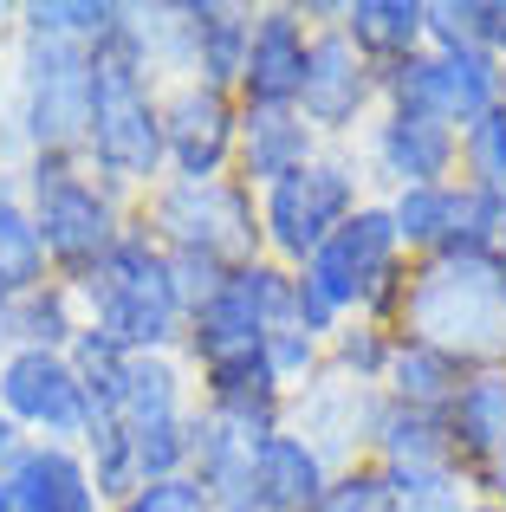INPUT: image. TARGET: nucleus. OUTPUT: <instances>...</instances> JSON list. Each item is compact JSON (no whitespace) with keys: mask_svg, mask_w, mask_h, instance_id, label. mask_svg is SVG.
<instances>
[{"mask_svg":"<svg viewBox=\"0 0 506 512\" xmlns=\"http://www.w3.org/2000/svg\"><path fill=\"white\" fill-rule=\"evenodd\" d=\"M26 208L39 221V240H46V266L65 286H85L104 266V253L130 234L137 221V201L117 195L111 182L85 169V156H26L20 169Z\"/></svg>","mask_w":506,"mask_h":512,"instance_id":"obj_4","label":"nucleus"},{"mask_svg":"<svg viewBox=\"0 0 506 512\" xmlns=\"http://www.w3.org/2000/svg\"><path fill=\"white\" fill-rule=\"evenodd\" d=\"M169 273H176V299L195 312L202 299H215V292L228 286V273H234V266H221V260H202V253H169Z\"/></svg>","mask_w":506,"mask_h":512,"instance_id":"obj_35","label":"nucleus"},{"mask_svg":"<svg viewBox=\"0 0 506 512\" xmlns=\"http://www.w3.org/2000/svg\"><path fill=\"white\" fill-rule=\"evenodd\" d=\"M85 299V325L111 338L124 357H176L182 331H189V305L176 299V273L169 253L130 221V234L104 253V266L78 286Z\"/></svg>","mask_w":506,"mask_h":512,"instance_id":"obj_5","label":"nucleus"},{"mask_svg":"<svg viewBox=\"0 0 506 512\" xmlns=\"http://www.w3.org/2000/svg\"><path fill=\"white\" fill-rule=\"evenodd\" d=\"M85 169L117 195H150L169 175L163 163V78L150 72L130 26V0L117 33L91 52V111H85Z\"/></svg>","mask_w":506,"mask_h":512,"instance_id":"obj_1","label":"nucleus"},{"mask_svg":"<svg viewBox=\"0 0 506 512\" xmlns=\"http://www.w3.org/2000/svg\"><path fill=\"white\" fill-rule=\"evenodd\" d=\"M247 480L266 512H318L331 487V461L299 435V428H273L247 448Z\"/></svg>","mask_w":506,"mask_h":512,"instance_id":"obj_18","label":"nucleus"},{"mask_svg":"<svg viewBox=\"0 0 506 512\" xmlns=\"http://www.w3.org/2000/svg\"><path fill=\"white\" fill-rule=\"evenodd\" d=\"M396 221V240H403L409 260H429V253L448 247V227H455V182H435V188H396L383 195Z\"/></svg>","mask_w":506,"mask_h":512,"instance_id":"obj_29","label":"nucleus"},{"mask_svg":"<svg viewBox=\"0 0 506 512\" xmlns=\"http://www.w3.org/2000/svg\"><path fill=\"white\" fill-rule=\"evenodd\" d=\"M176 20H182V78H202L215 91L241 85L253 7H241V0H176Z\"/></svg>","mask_w":506,"mask_h":512,"instance_id":"obj_16","label":"nucleus"},{"mask_svg":"<svg viewBox=\"0 0 506 512\" xmlns=\"http://www.w3.org/2000/svg\"><path fill=\"white\" fill-rule=\"evenodd\" d=\"M338 33L364 52L377 72L429 52V0H344Z\"/></svg>","mask_w":506,"mask_h":512,"instance_id":"obj_21","label":"nucleus"},{"mask_svg":"<svg viewBox=\"0 0 506 512\" xmlns=\"http://www.w3.org/2000/svg\"><path fill=\"white\" fill-rule=\"evenodd\" d=\"M390 350H396V331L390 325H370V318H351L325 338V376L351 389H383V370H390Z\"/></svg>","mask_w":506,"mask_h":512,"instance_id":"obj_30","label":"nucleus"},{"mask_svg":"<svg viewBox=\"0 0 506 512\" xmlns=\"http://www.w3.org/2000/svg\"><path fill=\"white\" fill-rule=\"evenodd\" d=\"M0 409L20 428V441H65V448H78L91 428V396L65 350L7 344V357H0Z\"/></svg>","mask_w":506,"mask_h":512,"instance_id":"obj_11","label":"nucleus"},{"mask_svg":"<svg viewBox=\"0 0 506 512\" xmlns=\"http://www.w3.org/2000/svg\"><path fill=\"white\" fill-rule=\"evenodd\" d=\"M7 104H13V33L0 20V137H7Z\"/></svg>","mask_w":506,"mask_h":512,"instance_id":"obj_37","label":"nucleus"},{"mask_svg":"<svg viewBox=\"0 0 506 512\" xmlns=\"http://www.w3.org/2000/svg\"><path fill=\"white\" fill-rule=\"evenodd\" d=\"M0 480H7L13 512H104L85 474V454L65 441H20L0 461Z\"/></svg>","mask_w":506,"mask_h":512,"instance_id":"obj_15","label":"nucleus"},{"mask_svg":"<svg viewBox=\"0 0 506 512\" xmlns=\"http://www.w3.org/2000/svg\"><path fill=\"white\" fill-rule=\"evenodd\" d=\"M52 279L46 266V240H39V221L26 208V188L13 169H0V299H26Z\"/></svg>","mask_w":506,"mask_h":512,"instance_id":"obj_23","label":"nucleus"},{"mask_svg":"<svg viewBox=\"0 0 506 512\" xmlns=\"http://www.w3.org/2000/svg\"><path fill=\"white\" fill-rule=\"evenodd\" d=\"M409 253L396 240V221L383 208V195H370L325 247L305 266H292V292H299V325L312 338H331L351 318H370V325H390L403 312L409 292Z\"/></svg>","mask_w":506,"mask_h":512,"instance_id":"obj_2","label":"nucleus"},{"mask_svg":"<svg viewBox=\"0 0 506 512\" xmlns=\"http://www.w3.org/2000/svg\"><path fill=\"white\" fill-rule=\"evenodd\" d=\"M234 143H241V98L234 91H215L202 78L163 85V163H169V175H189V182L234 175Z\"/></svg>","mask_w":506,"mask_h":512,"instance_id":"obj_13","label":"nucleus"},{"mask_svg":"<svg viewBox=\"0 0 506 512\" xmlns=\"http://www.w3.org/2000/svg\"><path fill=\"white\" fill-rule=\"evenodd\" d=\"M318 512H396V493L377 461H344L331 467V487L318 500Z\"/></svg>","mask_w":506,"mask_h":512,"instance_id":"obj_33","label":"nucleus"},{"mask_svg":"<svg viewBox=\"0 0 506 512\" xmlns=\"http://www.w3.org/2000/svg\"><path fill=\"white\" fill-rule=\"evenodd\" d=\"M117 512H215V500L202 493L195 474H176V480H143Z\"/></svg>","mask_w":506,"mask_h":512,"instance_id":"obj_34","label":"nucleus"},{"mask_svg":"<svg viewBox=\"0 0 506 512\" xmlns=\"http://www.w3.org/2000/svg\"><path fill=\"white\" fill-rule=\"evenodd\" d=\"M78 454H85V474H91V487H98L104 512H117L130 493L143 487V474H137V441H130V428L117 422V415H98V422L85 428V441H78Z\"/></svg>","mask_w":506,"mask_h":512,"instance_id":"obj_28","label":"nucleus"},{"mask_svg":"<svg viewBox=\"0 0 506 512\" xmlns=\"http://www.w3.org/2000/svg\"><path fill=\"white\" fill-rule=\"evenodd\" d=\"M7 344H13V318H7V299H0V357H7Z\"/></svg>","mask_w":506,"mask_h":512,"instance_id":"obj_39","label":"nucleus"},{"mask_svg":"<svg viewBox=\"0 0 506 512\" xmlns=\"http://www.w3.org/2000/svg\"><path fill=\"white\" fill-rule=\"evenodd\" d=\"M117 422L137 435V428H163V422H189L195 415V376L176 357H130L124 383H117Z\"/></svg>","mask_w":506,"mask_h":512,"instance_id":"obj_22","label":"nucleus"},{"mask_svg":"<svg viewBox=\"0 0 506 512\" xmlns=\"http://www.w3.org/2000/svg\"><path fill=\"white\" fill-rule=\"evenodd\" d=\"M124 20V0H26L7 13V33L26 39H59V46H85L98 52Z\"/></svg>","mask_w":506,"mask_h":512,"instance_id":"obj_25","label":"nucleus"},{"mask_svg":"<svg viewBox=\"0 0 506 512\" xmlns=\"http://www.w3.org/2000/svg\"><path fill=\"white\" fill-rule=\"evenodd\" d=\"M461 188H474L481 201H494L506 214V104L487 111L481 124L461 130V169H455Z\"/></svg>","mask_w":506,"mask_h":512,"instance_id":"obj_31","label":"nucleus"},{"mask_svg":"<svg viewBox=\"0 0 506 512\" xmlns=\"http://www.w3.org/2000/svg\"><path fill=\"white\" fill-rule=\"evenodd\" d=\"M383 104L435 117L448 130H468L506 104V65L487 59V52H435L429 46V52H416V59L383 72Z\"/></svg>","mask_w":506,"mask_h":512,"instance_id":"obj_9","label":"nucleus"},{"mask_svg":"<svg viewBox=\"0 0 506 512\" xmlns=\"http://www.w3.org/2000/svg\"><path fill=\"white\" fill-rule=\"evenodd\" d=\"M364 461L377 467H416V461H455L448 454V428L442 415L403 409L377 389V409H370V435H364Z\"/></svg>","mask_w":506,"mask_h":512,"instance_id":"obj_24","label":"nucleus"},{"mask_svg":"<svg viewBox=\"0 0 506 512\" xmlns=\"http://www.w3.org/2000/svg\"><path fill=\"white\" fill-rule=\"evenodd\" d=\"M468 512H494V506H487V500H474V506H468Z\"/></svg>","mask_w":506,"mask_h":512,"instance_id":"obj_41","label":"nucleus"},{"mask_svg":"<svg viewBox=\"0 0 506 512\" xmlns=\"http://www.w3.org/2000/svg\"><path fill=\"white\" fill-rule=\"evenodd\" d=\"M442 428H448V454L461 461V474H481L487 461L506 448V370H474L461 376L455 402L442 409Z\"/></svg>","mask_w":506,"mask_h":512,"instance_id":"obj_20","label":"nucleus"},{"mask_svg":"<svg viewBox=\"0 0 506 512\" xmlns=\"http://www.w3.org/2000/svg\"><path fill=\"white\" fill-rule=\"evenodd\" d=\"M370 409H377V389H351L338 376H318L286 402V428H299L331 467H344V461H364Z\"/></svg>","mask_w":506,"mask_h":512,"instance_id":"obj_17","label":"nucleus"},{"mask_svg":"<svg viewBox=\"0 0 506 512\" xmlns=\"http://www.w3.org/2000/svg\"><path fill=\"white\" fill-rule=\"evenodd\" d=\"M0 512H13V500H7V480H0Z\"/></svg>","mask_w":506,"mask_h":512,"instance_id":"obj_40","label":"nucleus"},{"mask_svg":"<svg viewBox=\"0 0 506 512\" xmlns=\"http://www.w3.org/2000/svg\"><path fill=\"white\" fill-rule=\"evenodd\" d=\"M364 201H370V175L357 163V150H325L299 175L260 188V253L279 266H305Z\"/></svg>","mask_w":506,"mask_h":512,"instance_id":"obj_8","label":"nucleus"},{"mask_svg":"<svg viewBox=\"0 0 506 512\" xmlns=\"http://www.w3.org/2000/svg\"><path fill=\"white\" fill-rule=\"evenodd\" d=\"M137 227L163 253H202L221 266L260 260V195L234 175H215V182L163 175L150 195H137Z\"/></svg>","mask_w":506,"mask_h":512,"instance_id":"obj_7","label":"nucleus"},{"mask_svg":"<svg viewBox=\"0 0 506 512\" xmlns=\"http://www.w3.org/2000/svg\"><path fill=\"white\" fill-rule=\"evenodd\" d=\"M474 500H487L494 512H506V448L481 467V474H474Z\"/></svg>","mask_w":506,"mask_h":512,"instance_id":"obj_36","label":"nucleus"},{"mask_svg":"<svg viewBox=\"0 0 506 512\" xmlns=\"http://www.w3.org/2000/svg\"><path fill=\"white\" fill-rule=\"evenodd\" d=\"M325 156V137L305 124L299 111H247L241 104V143H234V182H247L253 195L286 175H299L305 163Z\"/></svg>","mask_w":506,"mask_h":512,"instance_id":"obj_19","label":"nucleus"},{"mask_svg":"<svg viewBox=\"0 0 506 512\" xmlns=\"http://www.w3.org/2000/svg\"><path fill=\"white\" fill-rule=\"evenodd\" d=\"M13 448H20V428H13V422H7V409H0V461H7Z\"/></svg>","mask_w":506,"mask_h":512,"instance_id":"obj_38","label":"nucleus"},{"mask_svg":"<svg viewBox=\"0 0 506 512\" xmlns=\"http://www.w3.org/2000/svg\"><path fill=\"white\" fill-rule=\"evenodd\" d=\"M85 111L91 52L13 33V104L7 137H0V169H20L26 156H85Z\"/></svg>","mask_w":506,"mask_h":512,"instance_id":"obj_6","label":"nucleus"},{"mask_svg":"<svg viewBox=\"0 0 506 512\" xmlns=\"http://www.w3.org/2000/svg\"><path fill=\"white\" fill-rule=\"evenodd\" d=\"M461 376H468L461 363H448L442 350H429V344H416V338H403V331H396L390 370H383V396H390V402H403V409L442 415L448 402H455Z\"/></svg>","mask_w":506,"mask_h":512,"instance_id":"obj_26","label":"nucleus"},{"mask_svg":"<svg viewBox=\"0 0 506 512\" xmlns=\"http://www.w3.org/2000/svg\"><path fill=\"white\" fill-rule=\"evenodd\" d=\"M266 363H273V383L286 389V396H299L305 383L325 376V338H312L305 325H279L273 338H266Z\"/></svg>","mask_w":506,"mask_h":512,"instance_id":"obj_32","label":"nucleus"},{"mask_svg":"<svg viewBox=\"0 0 506 512\" xmlns=\"http://www.w3.org/2000/svg\"><path fill=\"white\" fill-rule=\"evenodd\" d=\"M13 318V344H33V350H72L78 331H85V299H78V286H65V279H46L39 292H26V299L7 305Z\"/></svg>","mask_w":506,"mask_h":512,"instance_id":"obj_27","label":"nucleus"},{"mask_svg":"<svg viewBox=\"0 0 506 512\" xmlns=\"http://www.w3.org/2000/svg\"><path fill=\"white\" fill-rule=\"evenodd\" d=\"M305 59H312V26H305L299 0H266V7H253L247 65H241L234 98H241L247 111H299Z\"/></svg>","mask_w":506,"mask_h":512,"instance_id":"obj_14","label":"nucleus"},{"mask_svg":"<svg viewBox=\"0 0 506 512\" xmlns=\"http://www.w3.org/2000/svg\"><path fill=\"white\" fill-rule=\"evenodd\" d=\"M396 331L461 370H506V253H429L409 266Z\"/></svg>","mask_w":506,"mask_h":512,"instance_id":"obj_3","label":"nucleus"},{"mask_svg":"<svg viewBox=\"0 0 506 512\" xmlns=\"http://www.w3.org/2000/svg\"><path fill=\"white\" fill-rule=\"evenodd\" d=\"M377 111H383V72L338 26H318L312 59H305V85H299V117L325 137V150H357V137L370 130Z\"/></svg>","mask_w":506,"mask_h":512,"instance_id":"obj_10","label":"nucleus"},{"mask_svg":"<svg viewBox=\"0 0 506 512\" xmlns=\"http://www.w3.org/2000/svg\"><path fill=\"white\" fill-rule=\"evenodd\" d=\"M357 163L370 175V195H396V188H435L455 182L461 169V130L435 124L416 111H390L383 104L370 130L357 137Z\"/></svg>","mask_w":506,"mask_h":512,"instance_id":"obj_12","label":"nucleus"}]
</instances>
